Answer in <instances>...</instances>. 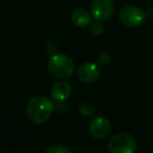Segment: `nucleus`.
Instances as JSON below:
<instances>
[{"label": "nucleus", "instance_id": "nucleus-1", "mask_svg": "<svg viewBox=\"0 0 153 153\" xmlns=\"http://www.w3.org/2000/svg\"><path fill=\"white\" fill-rule=\"evenodd\" d=\"M55 105L46 96H36L30 99L26 106V117L28 121L36 125L43 124L51 117Z\"/></svg>", "mask_w": 153, "mask_h": 153}, {"label": "nucleus", "instance_id": "nucleus-2", "mask_svg": "<svg viewBox=\"0 0 153 153\" xmlns=\"http://www.w3.org/2000/svg\"><path fill=\"white\" fill-rule=\"evenodd\" d=\"M51 74L59 80L69 79L74 71V62L70 57L63 53H53L47 62Z\"/></svg>", "mask_w": 153, "mask_h": 153}, {"label": "nucleus", "instance_id": "nucleus-3", "mask_svg": "<svg viewBox=\"0 0 153 153\" xmlns=\"http://www.w3.org/2000/svg\"><path fill=\"white\" fill-rule=\"evenodd\" d=\"M107 147L113 153H134L137 149L133 136L125 132L114 134L108 140Z\"/></svg>", "mask_w": 153, "mask_h": 153}, {"label": "nucleus", "instance_id": "nucleus-4", "mask_svg": "<svg viewBox=\"0 0 153 153\" xmlns=\"http://www.w3.org/2000/svg\"><path fill=\"white\" fill-rule=\"evenodd\" d=\"M120 21L128 27H137L146 20V14L135 5H127L120 11Z\"/></svg>", "mask_w": 153, "mask_h": 153}, {"label": "nucleus", "instance_id": "nucleus-5", "mask_svg": "<svg viewBox=\"0 0 153 153\" xmlns=\"http://www.w3.org/2000/svg\"><path fill=\"white\" fill-rule=\"evenodd\" d=\"M92 17L99 21H105L112 16L114 4L112 0H94L90 4Z\"/></svg>", "mask_w": 153, "mask_h": 153}, {"label": "nucleus", "instance_id": "nucleus-6", "mask_svg": "<svg viewBox=\"0 0 153 153\" xmlns=\"http://www.w3.org/2000/svg\"><path fill=\"white\" fill-rule=\"evenodd\" d=\"M111 130V124L109 120L105 117H97L90 122L89 132L94 138L103 140L109 134Z\"/></svg>", "mask_w": 153, "mask_h": 153}, {"label": "nucleus", "instance_id": "nucleus-7", "mask_svg": "<svg viewBox=\"0 0 153 153\" xmlns=\"http://www.w3.org/2000/svg\"><path fill=\"white\" fill-rule=\"evenodd\" d=\"M78 78L84 83H92L96 82L101 76V69L98 64L91 62H85L78 69Z\"/></svg>", "mask_w": 153, "mask_h": 153}, {"label": "nucleus", "instance_id": "nucleus-8", "mask_svg": "<svg viewBox=\"0 0 153 153\" xmlns=\"http://www.w3.org/2000/svg\"><path fill=\"white\" fill-rule=\"evenodd\" d=\"M70 94H71V87L64 80L55 83L51 89V96L56 102H63L69 98Z\"/></svg>", "mask_w": 153, "mask_h": 153}, {"label": "nucleus", "instance_id": "nucleus-9", "mask_svg": "<svg viewBox=\"0 0 153 153\" xmlns=\"http://www.w3.org/2000/svg\"><path fill=\"white\" fill-rule=\"evenodd\" d=\"M71 20L79 27H87L91 24V15L86 10L78 9L72 12Z\"/></svg>", "mask_w": 153, "mask_h": 153}, {"label": "nucleus", "instance_id": "nucleus-10", "mask_svg": "<svg viewBox=\"0 0 153 153\" xmlns=\"http://www.w3.org/2000/svg\"><path fill=\"white\" fill-rule=\"evenodd\" d=\"M79 111L83 117H92V115L96 113V109H94V105L90 104V103H88V102L83 103V104L80 105Z\"/></svg>", "mask_w": 153, "mask_h": 153}, {"label": "nucleus", "instance_id": "nucleus-11", "mask_svg": "<svg viewBox=\"0 0 153 153\" xmlns=\"http://www.w3.org/2000/svg\"><path fill=\"white\" fill-rule=\"evenodd\" d=\"M46 153H70V149L64 144H55L46 149Z\"/></svg>", "mask_w": 153, "mask_h": 153}, {"label": "nucleus", "instance_id": "nucleus-12", "mask_svg": "<svg viewBox=\"0 0 153 153\" xmlns=\"http://www.w3.org/2000/svg\"><path fill=\"white\" fill-rule=\"evenodd\" d=\"M90 30H91V33L94 35V36H100V35H102L105 30L104 24L102 23V21L96 20V21L92 22V23L90 24Z\"/></svg>", "mask_w": 153, "mask_h": 153}, {"label": "nucleus", "instance_id": "nucleus-13", "mask_svg": "<svg viewBox=\"0 0 153 153\" xmlns=\"http://www.w3.org/2000/svg\"><path fill=\"white\" fill-rule=\"evenodd\" d=\"M97 61H98V63L100 64V65H103V66L107 65V64L109 63V61H110V56L107 53H102L98 56Z\"/></svg>", "mask_w": 153, "mask_h": 153}, {"label": "nucleus", "instance_id": "nucleus-14", "mask_svg": "<svg viewBox=\"0 0 153 153\" xmlns=\"http://www.w3.org/2000/svg\"><path fill=\"white\" fill-rule=\"evenodd\" d=\"M46 51H48V53H55L58 51V46L56 45V43L53 42H48L46 45Z\"/></svg>", "mask_w": 153, "mask_h": 153}]
</instances>
